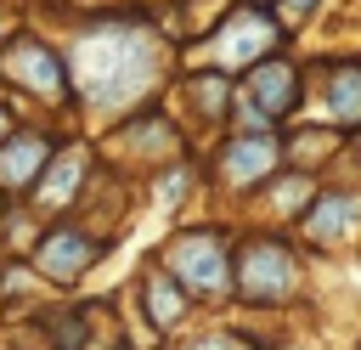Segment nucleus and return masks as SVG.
<instances>
[{"instance_id":"nucleus-4","label":"nucleus","mask_w":361,"mask_h":350,"mask_svg":"<svg viewBox=\"0 0 361 350\" xmlns=\"http://www.w3.org/2000/svg\"><path fill=\"white\" fill-rule=\"evenodd\" d=\"M288 288H293V260H288V248H276V243L248 248L243 294H248V299H288Z\"/></svg>"},{"instance_id":"nucleus-7","label":"nucleus","mask_w":361,"mask_h":350,"mask_svg":"<svg viewBox=\"0 0 361 350\" xmlns=\"http://www.w3.org/2000/svg\"><path fill=\"white\" fill-rule=\"evenodd\" d=\"M6 68H11L17 79H28L34 90H62V68H56V56H51L45 45H34V40H17V51L6 56Z\"/></svg>"},{"instance_id":"nucleus-11","label":"nucleus","mask_w":361,"mask_h":350,"mask_svg":"<svg viewBox=\"0 0 361 350\" xmlns=\"http://www.w3.org/2000/svg\"><path fill=\"white\" fill-rule=\"evenodd\" d=\"M79 169H85V158H79V152H62V158L39 175V203H51V209H56V203H68V198H73V186H79Z\"/></svg>"},{"instance_id":"nucleus-6","label":"nucleus","mask_w":361,"mask_h":350,"mask_svg":"<svg viewBox=\"0 0 361 350\" xmlns=\"http://www.w3.org/2000/svg\"><path fill=\"white\" fill-rule=\"evenodd\" d=\"M90 254H96V243L85 231H51L39 243V271H51L56 282H68V277H79L90 265Z\"/></svg>"},{"instance_id":"nucleus-1","label":"nucleus","mask_w":361,"mask_h":350,"mask_svg":"<svg viewBox=\"0 0 361 350\" xmlns=\"http://www.w3.org/2000/svg\"><path fill=\"white\" fill-rule=\"evenodd\" d=\"M73 73L96 107H130L158 73V40L135 23H96L73 51Z\"/></svg>"},{"instance_id":"nucleus-9","label":"nucleus","mask_w":361,"mask_h":350,"mask_svg":"<svg viewBox=\"0 0 361 350\" xmlns=\"http://www.w3.org/2000/svg\"><path fill=\"white\" fill-rule=\"evenodd\" d=\"M293 96H299V90H293V68H288V62H271V68L254 73V102H259L265 113H288Z\"/></svg>"},{"instance_id":"nucleus-8","label":"nucleus","mask_w":361,"mask_h":350,"mask_svg":"<svg viewBox=\"0 0 361 350\" xmlns=\"http://www.w3.org/2000/svg\"><path fill=\"white\" fill-rule=\"evenodd\" d=\"M271 164H276V141H271V135H254V141H231V147H226L220 175H226V181H248V175H259V169H271Z\"/></svg>"},{"instance_id":"nucleus-15","label":"nucleus","mask_w":361,"mask_h":350,"mask_svg":"<svg viewBox=\"0 0 361 350\" xmlns=\"http://www.w3.org/2000/svg\"><path fill=\"white\" fill-rule=\"evenodd\" d=\"M305 6H310V0H282V17H288V23H299V17H305Z\"/></svg>"},{"instance_id":"nucleus-14","label":"nucleus","mask_w":361,"mask_h":350,"mask_svg":"<svg viewBox=\"0 0 361 350\" xmlns=\"http://www.w3.org/2000/svg\"><path fill=\"white\" fill-rule=\"evenodd\" d=\"M192 350H248L243 339H203V344H192Z\"/></svg>"},{"instance_id":"nucleus-12","label":"nucleus","mask_w":361,"mask_h":350,"mask_svg":"<svg viewBox=\"0 0 361 350\" xmlns=\"http://www.w3.org/2000/svg\"><path fill=\"white\" fill-rule=\"evenodd\" d=\"M333 113H338L344 124H361V68H355V62L333 68Z\"/></svg>"},{"instance_id":"nucleus-10","label":"nucleus","mask_w":361,"mask_h":350,"mask_svg":"<svg viewBox=\"0 0 361 350\" xmlns=\"http://www.w3.org/2000/svg\"><path fill=\"white\" fill-rule=\"evenodd\" d=\"M45 158H51V147H45L39 135H23V141H11V147L0 152V181H6V186H23Z\"/></svg>"},{"instance_id":"nucleus-2","label":"nucleus","mask_w":361,"mask_h":350,"mask_svg":"<svg viewBox=\"0 0 361 350\" xmlns=\"http://www.w3.org/2000/svg\"><path fill=\"white\" fill-rule=\"evenodd\" d=\"M169 265L180 282H192L197 294H220L226 288V243L214 231H192L180 243H169Z\"/></svg>"},{"instance_id":"nucleus-3","label":"nucleus","mask_w":361,"mask_h":350,"mask_svg":"<svg viewBox=\"0 0 361 350\" xmlns=\"http://www.w3.org/2000/svg\"><path fill=\"white\" fill-rule=\"evenodd\" d=\"M276 45V28L259 17V11H237L226 28H220V40H214V62L220 68H248L254 56H265Z\"/></svg>"},{"instance_id":"nucleus-16","label":"nucleus","mask_w":361,"mask_h":350,"mask_svg":"<svg viewBox=\"0 0 361 350\" xmlns=\"http://www.w3.org/2000/svg\"><path fill=\"white\" fill-rule=\"evenodd\" d=\"M0 130H6V107H0Z\"/></svg>"},{"instance_id":"nucleus-13","label":"nucleus","mask_w":361,"mask_h":350,"mask_svg":"<svg viewBox=\"0 0 361 350\" xmlns=\"http://www.w3.org/2000/svg\"><path fill=\"white\" fill-rule=\"evenodd\" d=\"M147 299H152V322H158V327H169V322L180 316V305H186L169 277H152V282H147Z\"/></svg>"},{"instance_id":"nucleus-5","label":"nucleus","mask_w":361,"mask_h":350,"mask_svg":"<svg viewBox=\"0 0 361 350\" xmlns=\"http://www.w3.org/2000/svg\"><path fill=\"white\" fill-rule=\"evenodd\" d=\"M305 231H310V237H322V243L361 237V198H355V192H327V198L305 215Z\"/></svg>"}]
</instances>
